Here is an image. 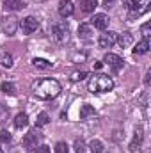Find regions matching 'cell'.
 Segmentation results:
<instances>
[{"instance_id": "1", "label": "cell", "mask_w": 151, "mask_h": 153, "mask_svg": "<svg viewBox=\"0 0 151 153\" xmlns=\"http://www.w3.org/2000/svg\"><path fill=\"white\" fill-rule=\"evenodd\" d=\"M32 91L41 100H52V98L59 96L61 84L55 78H39V80H36L32 84Z\"/></svg>"}, {"instance_id": "2", "label": "cell", "mask_w": 151, "mask_h": 153, "mask_svg": "<svg viewBox=\"0 0 151 153\" xmlns=\"http://www.w3.org/2000/svg\"><path fill=\"white\" fill-rule=\"evenodd\" d=\"M87 89L91 93H109L114 89V80L109 75H93L89 78Z\"/></svg>"}, {"instance_id": "3", "label": "cell", "mask_w": 151, "mask_h": 153, "mask_svg": "<svg viewBox=\"0 0 151 153\" xmlns=\"http://www.w3.org/2000/svg\"><path fill=\"white\" fill-rule=\"evenodd\" d=\"M52 36L57 43H66L70 39V25L64 22V20H59L52 25Z\"/></svg>"}, {"instance_id": "4", "label": "cell", "mask_w": 151, "mask_h": 153, "mask_svg": "<svg viewBox=\"0 0 151 153\" xmlns=\"http://www.w3.org/2000/svg\"><path fill=\"white\" fill-rule=\"evenodd\" d=\"M130 9V16H141L150 9V0H123Z\"/></svg>"}, {"instance_id": "5", "label": "cell", "mask_w": 151, "mask_h": 153, "mask_svg": "<svg viewBox=\"0 0 151 153\" xmlns=\"http://www.w3.org/2000/svg\"><path fill=\"white\" fill-rule=\"evenodd\" d=\"M20 27H21V30H23V34H32V32H36L39 27V20L36 16H27V18H23L21 22H20Z\"/></svg>"}, {"instance_id": "6", "label": "cell", "mask_w": 151, "mask_h": 153, "mask_svg": "<svg viewBox=\"0 0 151 153\" xmlns=\"http://www.w3.org/2000/svg\"><path fill=\"white\" fill-rule=\"evenodd\" d=\"M115 39H117V34H115V32L105 30L103 34H100L98 45H100V48H112L114 45H115Z\"/></svg>"}, {"instance_id": "7", "label": "cell", "mask_w": 151, "mask_h": 153, "mask_svg": "<svg viewBox=\"0 0 151 153\" xmlns=\"http://www.w3.org/2000/svg\"><path fill=\"white\" fill-rule=\"evenodd\" d=\"M18 25H20L18 23V18H14V16H4L2 18V29H4V32L7 36H13L16 32Z\"/></svg>"}, {"instance_id": "8", "label": "cell", "mask_w": 151, "mask_h": 153, "mask_svg": "<svg viewBox=\"0 0 151 153\" xmlns=\"http://www.w3.org/2000/svg\"><path fill=\"white\" fill-rule=\"evenodd\" d=\"M109 23H110V18L107 14H103V13H98V14H94L91 18V27L100 29V30H105L109 27Z\"/></svg>"}, {"instance_id": "9", "label": "cell", "mask_w": 151, "mask_h": 153, "mask_svg": "<svg viewBox=\"0 0 151 153\" xmlns=\"http://www.w3.org/2000/svg\"><path fill=\"white\" fill-rule=\"evenodd\" d=\"M39 141H41V134H39L38 130H30V132L23 137V146H25L27 150H34V148H38Z\"/></svg>"}, {"instance_id": "10", "label": "cell", "mask_w": 151, "mask_h": 153, "mask_svg": "<svg viewBox=\"0 0 151 153\" xmlns=\"http://www.w3.org/2000/svg\"><path fill=\"white\" fill-rule=\"evenodd\" d=\"M103 61H105V62H107V64L112 68L114 71H119V70L123 68V64H124V61H123L119 55L110 53V52H109V53H105V59H103Z\"/></svg>"}, {"instance_id": "11", "label": "cell", "mask_w": 151, "mask_h": 153, "mask_svg": "<svg viewBox=\"0 0 151 153\" xmlns=\"http://www.w3.org/2000/svg\"><path fill=\"white\" fill-rule=\"evenodd\" d=\"M73 13H75V5H73L71 0H61V2H59V14H61L62 18H68V16H71Z\"/></svg>"}, {"instance_id": "12", "label": "cell", "mask_w": 151, "mask_h": 153, "mask_svg": "<svg viewBox=\"0 0 151 153\" xmlns=\"http://www.w3.org/2000/svg\"><path fill=\"white\" fill-rule=\"evenodd\" d=\"M142 141H144V132L141 128L135 130V135H133V141L130 143V152L132 153H137V150L142 146Z\"/></svg>"}, {"instance_id": "13", "label": "cell", "mask_w": 151, "mask_h": 153, "mask_svg": "<svg viewBox=\"0 0 151 153\" xmlns=\"http://www.w3.org/2000/svg\"><path fill=\"white\" fill-rule=\"evenodd\" d=\"M78 38L84 41H91L93 39V27L91 23H80L78 27Z\"/></svg>"}, {"instance_id": "14", "label": "cell", "mask_w": 151, "mask_h": 153, "mask_svg": "<svg viewBox=\"0 0 151 153\" xmlns=\"http://www.w3.org/2000/svg\"><path fill=\"white\" fill-rule=\"evenodd\" d=\"M94 116H96V111H94L93 105L84 103V105L80 107V119H82V121H87V119H91V117H94Z\"/></svg>"}, {"instance_id": "15", "label": "cell", "mask_w": 151, "mask_h": 153, "mask_svg": "<svg viewBox=\"0 0 151 153\" xmlns=\"http://www.w3.org/2000/svg\"><path fill=\"white\" fill-rule=\"evenodd\" d=\"M115 43H117L121 48H128V46L133 43V36H132L130 32H123V34H117V39H115Z\"/></svg>"}, {"instance_id": "16", "label": "cell", "mask_w": 151, "mask_h": 153, "mask_svg": "<svg viewBox=\"0 0 151 153\" xmlns=\"http://www.w3.org/2000/svg\"><path fill=\"white\" fill-rule=\"evenodd\" d=\"M148 52H150V39H146V38L142 41H139L135 45V48H133V55H144Z\"/></svg>"}, {"instance_id": "17", "label": "cell", "mask_w": 151, "mask_h": 153, "mask_svg": "<svg viewBox=\"0 0 151 153\" xmlns=\"http://www.w3.org/2000/svg\"><path fill=\"white\" fill-rule=\"evenodd\" d=\"M4 7L9 9V11H20V9H23L27 5H25L23 0H4Z\"/></svg>"}, {"instance_id": "18", "label": "cell", "mask_w": 151, "mask_h": 153, "mask_svg": "<svg viewBox=\"0 0 151 153\" xmlns=\"http://www.w3.org/2000/svg\"><path fill=\"white\" fill-rule=\"evenodd\" d=\"M96 7H98V0H82L80 2V9L84 13H94Z\"/></svg>"}, {"instance_id": "19", "label": "cell", "mask_w": 151, "mask_h": 153, "mask_svg": "<svg viewBox=\"0 0 151 153\" xmlns=\"http://www.w3.org/2000/svg\"><path fill=\"white\" fill-rule=\"evenodd\" d=\"M32 66L38 68V70H50V68H52V62L46 61V59H39V57H36V59L32 61Z\"/></svg>"}, {"instance_id": "20", "label": "cell", "mask_w": 151, "mask_h": 153, "mask_svg": "<svg viewBox=\"0 0 151 153\" xmlns=\"http://www.w3.org/2000/svg\"><path fill=\"white\" fill-rule=\"evenodd\" d=\"M27 125H29L27 114H23V112L16 114V117H14V126H16V128H23V126H27Z\"/></svg>"}, {"instance_id": "21", "label": "cell", "mask_w": 151, "mask_h": 153, "mask_svg": "<svg viewBox=\"0 0 151 153\" xmlns=\"http://www.w3.org/2000/svg\"><path fill=\"white\" fill-rule=\"evenodd\" d=\"M89 152L91 153H103V143L98 139H93L89 143Z\"/></svg>"}, {"instance_id": "22", "label": "cell", "mask_w": 151, "mask_h": 153, "mask_svg": "<svg viewBox=\"0 0 151 153\" xmlns=\"http://www.w3.org/2000/svg\"><path fill=\"white\" fill-rule=\"evenodd\" d=\"M50 123V116L46 112H39L38 114V119H36V128H41V126H46Z\"/></svg>"}, {"instance_id": "23", "label": "cell", "mask_w": 151, "mask_h": 153, "mask_svg": "<svg viewBox=\"0 0 151 153\" xmlns=\"http://www.w3.org/2000/svg\"><path fill=\"white\" fill-rule=\"evenodd\" d=\"M0 89L5 93V94H16V87H14V84H11V82H2V85H0Z\"/></svg>"}, {"instance_id": "24", "label": "cell", "mask_w": 151, "mask_h": 153, "mask_svg": "<svg viewBox=\"0 0 151 153\" xmlns=\"http://www.w3.org/2000/svg\"><path fill=\"white\" fill-rule=\"evenodd\" d=\"M0 64H2L4 68H11V66H13V55L7 53V52L2 53V55H0Z\"/></svg>"}, {"instance_id": "25", "label": "cell", "mask_w": 151, "mask_h": 153, "mask_svg": "<svg viewBox=\"0 0 151 153\" xmlns=\"http://www.w3.org/2000/svg\"><path fill=\"white\" fill-rule=\"evenodd\" d=\"M55 153H70V146L64 143V141H59L55 144Z\"/></svg>"}, {"instance_id": "26", "label": "cell", "mask_w": 151, "mask_h": 153, "mask_svg": "<svg viewBox=\"0 0 151 153\" xmlns=\"http://www.w3.org/2000/svg\"><path fill=\"white\" fill-rule=\"evenodd\" d=\"M73 150H75L76 153H84L85 150H87V146H85V143H84L82 139H76L75 144H73Z\"/></svg>"}, {"instance_id": "27", "label": "cell", "mask_w": 151, "mask_h": 153, "mask_svg": "<svg viewBox=\"0 0 151 153\" xmlns=\"http://www.w3.org/2000/svg\"><path fill=\"white\" fill-rule=\"evenodd\" d=\"M141 34H142L146 39L150 38V34H151V23H150V22H146V23H142V25H141Z\"/></svg>"}, {"instance_id": "28", "label": "cell", "mask_w": 151, "mask_h": 153, "mask_svg": "<svg viewBox=\"0 0 151 153\" xmlns=\"http://www.w3.org/2000/svg\"><path fill=\"white\" fill-rule=\"evenodd\" d=\"M85 76H87V73H85V71H73V73H71V80L80 82V80H84Z\"/></svg>"}, {"instance_id": "29", "label": "cell", "mask_w": 151, "mask_h": 153, "mask_svg": "<svg viewBox=\"0 0 151 153\" xmlns=\"http://www.w3.org/2000/svg\"><path fill=\"white\" fill-rule=\"evenodd\" d=\"M36 153H50V146H46V144H41L36 148Z\"/></svg>"}, {"instance_id": "30", "label": "cell", "mask_w": 151, "mask_h": 153, "mask_svg": "<svg viewBox=\"0 0 151 153\" xmlns=\"http://www.w3.org/2000/svg\"><path fill=\"white\" fill-rule=\"evenodd\" d=\"M0 139H2L4 143H9V141H11V134H9L7 130H2V135H0Z\"/></svg>"}, {"instance_id": "31", "label": "cell", "mask_w": 151, "mask_h": 153, "mask_svg": "<svg viewBox=\"0 0 151 153\" xmlns=\"http://www.w3.org/2000/svg\"><path fill=\"white\" fill-rule=\"evenodd\" d=\"M115 0H103V7H114Z\"/></svg>"}, {"instance_id": "32", "label": "cell", "mask_w": 151, "mask_h": 153, "mask_svg": "<svg viewBox=\"0 0 151 153\" xmlns=\"http://www.w3.org/2000/svg\"><path fill=\"white\" fill-rule=\"evenodd\" d=\"M5 114H7L5 107H2V105H0V121H4V117H5Z\"/></svg>"}, {"instance_id": "33", "label": "cell", "mask_w": 151, "mask_h": 153, "mask_svg": "<svg viewBox=\"0 0 151 153\" xmlns=\"http://www.w3.org/2000/svg\"><path fill=\"white\" fill-rule=\"evenodd\" d=\"M101 66H103V62H100V61H94V62H93V68H94V70H100Z\"/></svg>"}, {"instance_id": "34", "label": "cell", "mask_w": 151, "mask_h": 153, "mask_svg": "<svg viewBox=\"0 0 151 153\" xmlns=\"http://www.w3.org/2000/svg\"><path fill=\"white\" fill-rule=\"evenodd\" d=\"M150 76H151V71H148V75H146V78H144L146 84H150Z\"/></svg>"}, {"instance_id": "35", "label": "cell", "mask_w": 151, "mask_h": 153, "mask_svg": "<svg viewBox=\"0 0 151 153\" xmlns=\"http://www.w3.org/2000/svg\"><path fill=\"white\" fill-rule=\"evenodd\" d=\"M34 2H44V0H34Z\"/></svg>"}, {"instance_id": "36", "label": "cell", "mask_w": 151, "mask_h": 153, "mask_svg": "<svg viewBox=\"0 0 151 153\" xmlns=\"http://www.w3.org/2000/svg\"><path fill=\"white\" fill-rule=\"evenodd\" d=\"M0 153H4V152H2V148H0Z\"/></svg>"}]
</instances>
